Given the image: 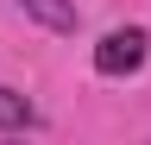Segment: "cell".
I'll list each match as a JSON object with an SVG mask.
<instances>
[{"label": "cell", "mask_w": 151, "mask_h": 145, "mask_svg": "<svg viewBox=\"0 0 151 145\" xmlns=\"http://www.w3.org/2000/svg\"><path fill=\"white\" fill-rule=\"evenodd\" d=\"M25 126H38V107L19 95V88L0 82V133H25Z\"/></svg>", "instance_id": "cell-3"}, {"label": "cell", "mask_w": 151, "mask_h": 145, "mask_svg": "<svg viewBox=\"0 0 151 145\" xmlns=\"http://www.w3.org/2000/svg\"><path fill=\"white\" fill-rule=\"evenodd\" d=\"M151 57V38H145V25H113L101 44H94V69L101 76H132V69H145Z\"/></svg>", "instance_id": "cell-1"}, {"label": "cell", "mask_w": 151, "mask_h": 145, "mask_svg": "<svg viewBox=\"0 0 151 145\" xmlns=\"http://www.w3.org/2000/svg\"><path fill=\"white\" fill-rule=\"evenodd\" d=\"M19 6H25V19H38L44 32H76L82 25V6H76V0H19Z\"/></svg>", "instance_id": "cell-2"}]
</instances>
